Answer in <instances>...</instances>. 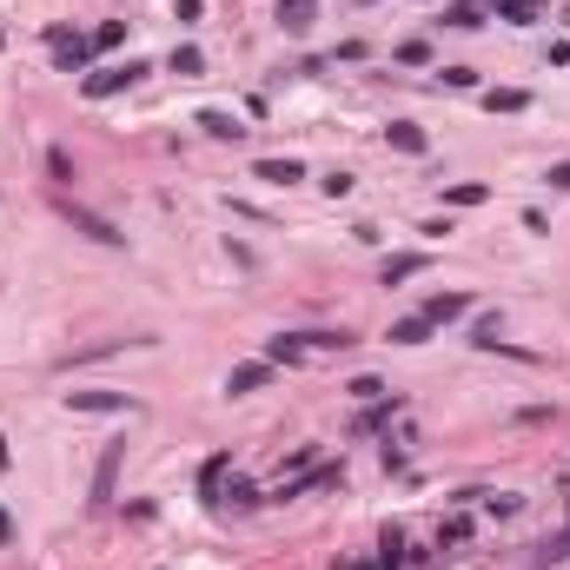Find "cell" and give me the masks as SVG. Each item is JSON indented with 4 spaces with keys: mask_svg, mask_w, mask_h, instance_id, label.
Wrapping results in <instances>:
<instances>
[{
    "mask_svg": "<svg viewBox=\"0 0 570 570\" xmlns=\"http://www.w3.org/2000/svg\"><path fill=\"white\" fill-rule=\"evenodd\" d=\"M146 74V60H127V66H106V74H87L80 80V93L87 100H106V93H120V87H133V80Z\"/></svg>",
    "mask_w": 570,
    "mask_h": 570,
    "instance_id": "cell-1",
    "label": "cell"
},
{
    "mask_svg": "<svg viewBox=\"0 0 570 570\" xmlns=\"http://www.w3.org/2000/svg\"><path fill=\"white\" fill-rule=\"evenodd\" d=\"M60 213L74 219V232H87V239H100V246H127V232L113 226V219H100V213H87V206H74V199H60Z\"/></svg>",
    "mask_w": 570,
    "mask_h": 570,
    "instance_id": "cell-2",
    "label": "cell"
},
{
    "mask_svg": "<svg viewBox=\"0 0 570 570\" xmlns=\"http://www.w3.org/2000/svg\"><path fill=\"white\" fill-rule=\"evenodd\" d=\"M47 47H53V66H60V74H80V66H87V40H80L74 27H47Z\"/></svg>",
    "mask_w": 570,
    "mask_h": 570,
    "instance_id": "cell-3",
    "label": "cell"
},
{
    "mask_svg": "<svg viewBox=\"0 0 570 570\" xmlns=\"http://www.w3.org/2000/svg\"><path fill=\"white\" fill-rule=\"evenodd\" d=\"M66 411H140V398L133 392H66Z\"/></svg>",
    "mask_w": 570,
    "mask_h": 570,
    "instance_id": "cell-4",
    "label": "cell"
},
{
    "mask_svg": "<svg viewBox=\"0 0 570 570\" xmlns=\"http://www.w3.org/2000/svg\"><path fill=\"white\" fill-rule=\"evenodd\" d=\"M418 272H431V253H392L379 266V279L385 285H405V279H418Z\"/></svg>",
    "mask_w": 570,
    "mask_h": 570,
    "instance_id": "cell-5",
    "label": "cell"
},
{
    "mask_svg": "<svg viewBox=\"0 0 570 570\" xmlns=\"http://www.w3.org/2000/svg\"><path fill=\"white\" fill-rule=\"evenodd\" d=\"M120 457H127V444H106V451H100V465H93V504H106V497H113Z\"/></svg>",
    "mask_w": 570,
    "mask_h": 570,
    "instance_id": "cell-6",
    "label": "cell"
},
{
    "mask_svg": "<svg viewBox=\"0 0 570 570\" xmlns=\"http://www.w3.org/2000/svg\"><path fill=\"white\" fill-rule=\"evenodd\" d=\"M465 312H471L465 292H438V299H425V318H431V325H451V318H465Z\"/></svg>",
    "mask_w": 570,
    "mask_h": 570,
    "instance_id": "cell-7",
    "label": "cell"
},
{
    "mask_svg": "<svg viewBox=\"0 0 570 570\" xmlns=\"http://www.w3.org/2000/svg\"><path fill=\"white\" fill-rule=\"evenodd\" d=\"M266 379H272L266 358H259V365H232V371H226V392H232V398H246V392H259Z\"/></svg>",
    "mask_w": 570,
    "mask_h": 570,
    "instance_id": "cell-8",
    "label": "cell"
},
{
    "mask_svg": "<svg viewBox=\"0 0 570 570\" xmlns=\"http://www.w3.org/2000/svg\"><path fill=\"white\" fill-rule=\"evenodd\" d=\"M312 20H318V0H279V27L285 34H305Z\"/></svg>",
    "mask_w": 570,
    "mask_h": 570,
    "instance_id": "cell-9",
    "label": "cell"
},
{
    "mask_svg": "<svg viewBox=\"0 0 570 570\" xmlns=\"http://www.w3.org/2000/svg\"><path fill=\"white\" fill-rule=\"evenodd\" d=\"M484 199H491L484 179H451V186H444V206H484Z\"/></svg>",
    "mask_w": 570,
    "mask_h": 570,
    "instance_id": "cell-10",
    "label": "cell"
},
{
    "mask_svg": "<svg viewBox=\"0 0 570 570\" xmlns=\"http://www.w3.org/2000/svg\"><path fill=\"white\" fill-rule=\"evenodd\" d=\"M385 140H392L398 152H425V146H431L425 127H411V120H392V127H385Z\"/></svg>",
    "mask_w": 570,
    "mask_h": 570,
    "instance_id": "cell-11",
    "label": "cell"
},
{
    "mask_svg": "<svg viewBox=\"0 0 570 570\" xmlns=\"http://www.w3.org/2000/svg\"><path fill=\"white\" fill-rule=\"evenodd\" d=\"M484 106H491V113H524L531 93H524V87H491V93H484Z\"/></svg>",
    "mask_w": 570,
    "mask_h": 570,
    "instance_id": "cell-12",
    "label": "cell"
},
{
    "mask_svg": "<svg viewBox=\"0 0 570 570\" xmlns=\"http://www.w3.org/2000/svg\"><path fill=\"white\" fill-rule=\"evenodd\" d=\"M199 127L213 133V140H246V127H239L232 113H219V106H206V113H199Z\"/></svg>",
    "mask_w": 570,
    "mask_h": 570,
    "instance_id": "cell-13",
    "label": "cell"
},
{
    "mask_svg": "<svg viewBox=\"0 0 570 570\" xmlns=\"http://www.w3.org/2000/svg\"><path fill=\"white\" fill-rule=\"evenodd\" d=\"M253 173H259V179H272V186H292V179H305V166H299V160H259Z\"/></svg>",
    "mask_w": 570,
    "mask_h": 570,
    "instance_id": "cell-14",
    "label": "cell"
},
{
    "mask_svg": "<svg viewBox=\"0 0 570 570\" xmlns=\"http://www.w3.org/2000/svg\"><path fill=\"white\" fill-rule=\"evenodd\" d=\"M431 339V318L418 312V318H398V325H392V345H425Z\"/></svg>",
    "mask_w": 570,
    "mask_h": 570,
    "instance_id": "cell-15",
    "label": "cell"
},
{
    "mask_svg": "<svg viewBox=\"0 0 570 570\" xmlns=\"http://www.w3.org/2000/svg\"><path fill=\"white\" fill-rule=\"evenodd\" d=\"M491 7H497V20H537V13H544V0H491Z\"/></svg>",
    "mask_w": 570,
    "mask_h": 570,
    "instance_id": "cell-16",
    "label": "cell"
},
{
    "mask_svg": "<svg viewBox=\"0 0 570 570\" xmlns=\"http://www.w3.org/2000/svg\"><path fill=\"white\" fill-rule=\"evenodd\" d=\"M299 358H305L299 339H266V365H299Z\"/></svg>",
    "mask_w": 570,
    "mask_h": 570,
    "instance_id": "cell-17",
    "label": "cell"
},
{
    "mask_svg": "<svg viewBox=\"0 0 570 570\" xmlns=\"http://www.w3.org/2000/svg\"><path fill=\"white\" fill-rule=\"evenodd\" d=\"M305 345H312V352H345V345H358L352 332H299Z\"/></svg>",
    "mask_w": 570,
    "mask_h": 570,
    "instance_id": "cell-18",
    "label": "cell"
},
{
    "mask_svg": "<svg viewBox=\"0 0 570 570\" xmlns=\"http://www.w3.org/2000/svg\"><path fill=\"white\" fill-rule=\"evenodd\" d=\"M226 465H232L226 451H219V457H206V465H199V491H206V497H219V478H226Z\"/></svg>",
    "mask_w": 570,
    "mask_h": 570,
    "instance_id": "cell-19",
    "label": "cell"
},
{
    "mask_svg": "<svg viewBox=\"0 0 570 570\" xmlns=\"http://www.w3.org/2000/svg\"><path fill=\"white\" fill-rule=\"evenodd\" d=\"M385 418H398V398H371V411H365V418H358L352 431H379Z\"/></svg>",
    "mask_w": 570,
    "mask_h": 570,
    "instance_id": "cell-20",
    "label": "cell"
},
{
    "mask_svg": "<svg viewBox=\"0 0 570 570\" xmlns=\"http://www.w3.org/2000/svg\"><path fill=\"white\" fill-rule=\"evenodd\" d=\"M471 537V518H451V524H438V550H457Z\"/></svg>",
    "mask_w": 570,
    "mask_h": 570,
    "instance_id": "cell-21",
    "label": "cell"
},
{
    "mask_svg": "<svg viewBox=\"0 0 570 570\" xmlns=\"http://www.w3.org/2000/svg\"><path fill=\"white\" fill-rule=\"evenodd\" d=\"M564 558H570V531H558V537L537 544V564H564Z\"/></svg>",
    "mask_w": 570,
    "mask_h": 570,
    "instance_id": "cell-22",
    "label": "cell"
},
{
    "mask_svg": "<svg viewBox=\"0 0 570 570\" xmlns=\"http://www.w3.org/2000/svg\"><path fill=\"white\" fill-rule=\"evenodd\" d=\"M47 173H53V186H74V160H66V152H60V146H53V152H47Z\"/></svg>",
    "mask_w": 570,
    "mask_h": 570,
    "instance_id": "cell-23",
    "label": "cell"
},
{
    "mask_svg": "<svg viewBox=\"0 0 570 570\" xmlns=\"http://www.w3.org/2000/svg\"><path fill=\"white\" fill-rule=\"evenodd\" d=\"M471 345H484V352H491V345H497V312H484L478 325H471Z\"/></svg>",
    "mask_w": 570,
    "mask_h": 570,
    "instance_id": "cell-24",
    "label": "cell"
},
{
    "mask_svg": "<svg viewBox=\"0 0 570 570\" xmlns=\"http://www.w3.org/2000/svg\"><path fill=\"white\" fill-rule=\"evenodd\" d=\"M199 66H206V60H199V47H173V74H186V80H192Z\"/></svg>",
    "mask_w": 570,
    "mask_h": 570,
    "instance_id": "cell-25",
    "label": "cell"
},
{
    "mask_svg": "<svg viewBox=\"0 0 570 570\" xmlns=\"http://www.w3.org/2000/svg\"><path fill=\"white\" fill-rule=\"evenodd\" d=\"M226 497H232V511H253V504H259V491H253L246 478H232V491H226Z\"/></svg>",
    "mask_w": 570,
    "mask_h": 570,
    "instance_id": "cell-26",
    "label": "cell"
},
{
    "mask_svg": "<svg viewBox=\"0 0 570 570\" xmlns=\"http://www.w3.org/2000/svg\"><path fill=\"white\" fill-rule=\"evenodd\" d=\"M524 497H511V491H497V497H484V511H491V518H511V511H518Z\"/></svg>",
    "mask_w": 570,
    "mask_h": 570,
    "instance_id": "cell-27",
    "label": "cell"
},
{
    "mask_svg": "<svg viewBox=\"0 0 570 570\" xmlns=\"http://www.w3.org/2000/svg\"><path fill=\"white\" fill-rule=\"evenodd\" d=\"M398 60H405V66H425L431 47H425V40H405V47H398Z\"/></svg>",
    "mask_w": 570,
    "mask_h": 570,
    "instance_id": "cell-28",
    "label": "cell"
},
{
    "mask_svg": "<svg viewBox=\"0 0 570 570\" xmlns=\"http://www.w3.org/2000/svg\"><path fill=\"white\" fill-rule=\"evenodd\" d=\"M345 392H352V398H365V405H371V398H385V385H379V379H352Z\"/></svg>",
    "mask_w": 570,
    "mask_h": 570,
    "instance_id": "cell-29",
    "label": "cell"
},
{
    "mask_svg": "<svg viewBox=\"0 0 570 570\" xmlns=\"http://www.w3.org/2000/svg\"><path fill=\"white\" fill-rule=\"evenodd\" d=\"M444 87L465 93V87H478V74H471V66H444Z\"/></svg>",
    "mask_w": 570,
    "mask_h": 570,
    "instance_id": "cell-30",
    "label": "cell"
},
{
    "mask_svg": "<svg viewBox=\"0 0 570 570\" xmlns=\"http://www.w3.org/2000/svg\"><path fill=\"white\" fill-rule=\"evenodd\" d=\"M444 27H484V20H478V7H451V13H444Z\"/></svg>",
    "mask_w": 570,
    "mask_h": 570,
    "instance_id": "cell-31",
    "label": "cell"
},
{
    "mask_svg": "<svg viewBox=\"0 0 570 570\" xmlns=\"http://www.w3.org/2000/svg\"><path fill=\"white\" fill-rule=\"evenodd\" d=\"M544 179H550V186H558V192H570V160H558V166H550Z\"/></svg>",
    "mask_w": 570,
    "mask_h": 570,
    "instance_id": "cell-32",
    "label": "cell"
},
{
    "mask_svg": "<svg viewBox=\"0 0 570 570\" xmlns=\"http://www.w3.org/2000/svg\"><path fill=\"white\" fill-rule=\"evenodd\" d=\"M13 465V444H7V431H0V471H7Z\"/></svg>",
    "mask_w": 570,
    "mask_h": 570,
    "instance_id": "cell-33",
    "label": "cell"
},
{
    "mask_svg": "<svg viewBox=\"0 0 570 570\" xmlns=\"http://www.w3.org/2000/svg\"><path fill=\"white\" fill-rule=\"evenodd\" d=\"M7 537H13V518H7V504H0V544H7Z\"/></svg>",
    "mask_w": 570,
    "mask_h": 570,
    "instance_id": "cell-34",
    "label": "cell"
},
{
    "mask_svg": "<svg viewBox=\"0 0 570 570\" xmlns=\"http://www.w3.org/2000/svg\"><path fill=\"white\" fill-rule=\"evenodd\" d=\"M345 570H379V564H345Z\"/></svg>",
    "mask_w": 570,
    "mask_h": 570,
    "instance_id": "cell-35",
    "label": "cell"
}]
</instances>
